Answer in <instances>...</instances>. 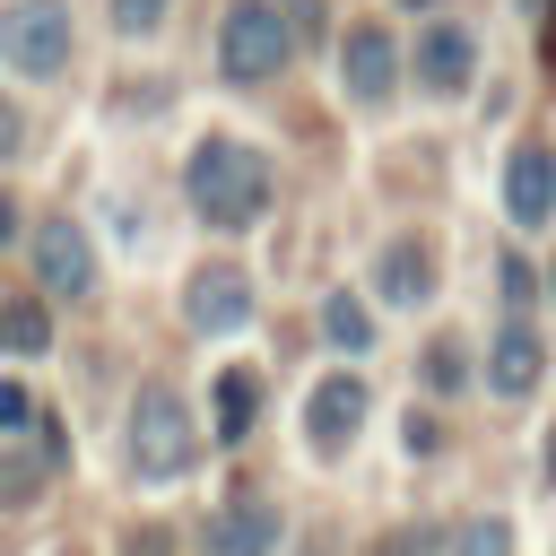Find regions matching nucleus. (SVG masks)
Here are the masks:
<instances>
[{
    "label": "nucleus",
    "mask_w": 556,
    "mask_h": 556,
    "mask_svg": "<svg viewBox=\"0 0 556 556\" xmlns=\"http://www.w3.org/2000/svg\"><path fill=\"white\" fill-rule=\"evenodd\" d=\"M182 191L208 226H252L269 208V156L243 148V139H200L191 165H182Z\"/></svg>",
    "instance_id": "nucleus-1"
},
{
    "label": "nucleus",
    "mask_w": 556,
    "mask_h": 556,
    "mask_svg": "<svg viewBox=\"0 0 556 556\" xmlns=\"http://www.w3.org/2000/svg\"><path fill=\"white\" fill-rule=\"evenodd\" d=\"M191 460H200V426H191L182 391L148 382V391L130 400V469H139V478H182Z\"/></svg>",
    "instance_id": "nucleus-2"
},
{
    "label": "nucleus",
    "mask_w": 556,
    "mask_h": 556,
    "mask_svg": "<svg viewBox=\"0 0 556 556\" xmlns=\"http://www.w3.org/2000/svg\"><path fill=\"white\" fill-rule=\"evenodd\" d=\"M287 52H295V26H287L269 0H235V9H226V26H217V70H226L235 87L278 78Z\"/></svg>",
    "instance_id": "nucleus-3"
},
{
    "label": "nucleus",
    "mask_w": 556,
    "mask_h": 556,
    "mask_svg": "<svg viewBox=\"0 0 556 556\" xmlns=\"http://www.w3.org/2000/svg\"><path fill=\"white\" fill-rule=\"evenodd\" d=\"M0 61L26 70V78L70 70V9H61V0H17V9H0Z\"/></svg>",
    "instance_id": "nucleus-4"
},
{
    "label": "nucleus",
    "mask_w": 556,
    "mask_h": 556,
    "mask_svg": "<svg viewBox=\"0 0 556 556\" xmlns=\"http://www.w3.org/2000/svg\"><path fill=\"white\" fill-rule=\"evenodd\" d=\"M35 278H43V295H87L96 287V252H87V235L70 217L35 226Z\"/></svg>",
    "instance_id": "nucleus-5"
},
{
    "label": "nucleus",
    "mask_w": 556,
    "mask_h": 556,
    "mask_svg": "<svg viewBox=\"0 0 556 556\" xmlns=\"http://www.w3.org/2000/svg\"><path fill=\"white\" fill-rule=\"evenodd\" d=\"M200 547H208V556H269V547H278V504H261V495H235V504H217Z\"/></svg>",
    "instance_id": "nucleus-6"
},
{
    "label": "nucleus",
    "mask_w": 556,
    "mask_h": 556,
    "mask_svg": "<svg viewBox=\"0 0 556 556\" xmlns=\"http://www.w3.org/2000/svg\"><path fill=\"white\" fill-rule=\"evenodd\" d=\"M356 426H365V382H356V374H330V382H313V400H304V434H313L321 452H339Z\"/></svg>",
    "instance_id": "nucleus-7"
},
{
    "label": "nucleus",
    "mask_w": 556,
    "mask_h": 556,
    "mask_svg": "<svg viewBox=\"0 0 556 556\" xmlns=\"http://www.w3.org/2000/svg\"><path fill=\"white\" fill-rule=\"evenodd\" d=\"M469 70H478V43H469V26L434 17V26L417 35V78H426L434 96H452V87H469Z\"/></svg>",
    "instance_id": "nucleus-8"
},
{
    "label": "nucleus",
    "mask_w": 556,
    "mask_h": 556,
    "mask_svg": "<svg viewBox=\"0 0 556 556\" xmlns=\"http://www.w3.org/2000/svg\"><path fill=\"white\" fill-rule=\"evenodd\" d=\"M339 70H348V96L382 104V96H391V78H400V52H391V35H382V26H356V35L339 43Z\"/></svg>",
    "instance_id": "nucleus-9"
},
{
    "label": "nucleus",
    "mask_w": 556,
    "mask_h": 556,
    "mask_svg": "<svg viewBox=\"0 0 556 556\" xmlns=\"http://www.w3.org/2000/svg\"><path fill=\"white\" fill-rule=\"evenodd\" d=\"M504 208H513V226H539V217L556 208V156H547V148H513V165H504Z\"/></svg>",
    "instance_id": "nucleus-10"
},
{
    "label": "nucleus",
    "mask_w": 556,
    "mask_h": 556,
    "mask_svg": "<svg viewBox=\"0 0 556 556\" xmlns=\"http://www.w3.org/2000/svg\"><path fill=\"white\" fill-rule=\"evenodd\" d=\"M539 365H547V348H539V330H530V321L513 313V321L495 330V356H486V382H495L504 400H521V391L539 382Z\"/></svg>",
    "instance_id": "nucleus-11"
},
{
    "label": "nucleus",
    "mask_w": 556,
    "mask_h": 556,
    "mask_svg": "<svg viewBox=\"0 0 556 556\" xmlns=\"http://www.w3.org/2000/svg\"><path fill=\"white\" fill-rule=\"evenodd\" d=\"M182 313H191V330H235V321L252 313V287H243V269H200Z\"/></svg>",
    "instance_id": "nucleus-12"
},
{
    "label": "nucleus",
    "mask_w": 556,
    "mask_h": 556,
    "mask_svg": "<svg viewBox=\"0 0 556 556\" xmlns=\"http://www.w3.org/2000/svg\"><path fill=\"white\" fill-rule=\"evenodd\" d=\"M374 287H382L391 304H426V295H434V261H426V243H391V252L374 261Z\"/></svg>",
    "instance_id": "nucleus-13"
},
{
    "label": "nucleus",
    "mask_w": 556,
    "mask_h": 556,
    "mask_svg": "<svg viewBox=\"0 0 556 556\" xmlns=\"http://www.w3.org/2000/svg\"><path fill=\"white\" fill-rule=\"evenodd\" d=\"M252 408H261L252 365H226V374H217V443H243V434H252Z\"/></svg>",
    "instance_id": "nucleus-14"
},
{
    "label": "nucleus",
    "mask_w": 556,
    "mask_h": 556,
    "mask_svg": "<svg viewBox=\"0 0 556 556\" xmlns=\"http://www.w3.org/2000/svg\"><path fill=\"white\" fill-rule=\"evenodd\" d=\"M43 348H52V313L26 304V295L0 304V356H43Z\"/></svg>",
    "instance_id": "nucleus-15"
},
{
    "label": "nucleus",
    "mask_w": 556,
    "mask_h": 556,
    "mask_svg": "<svg viewBox=\"0 0 556 556\" xmlns=\"http://www.w3.org/2000/svg\"><path fill=\"white\" fill-rule=\"evenodd\" d=\"M321 330H330L339 348H365V339H374V321H365L356 295H330V304H321Z\"/></svg>",
    "instance_id": "nucleus-16"
},
{
    "label": "nucleus",
    "mask_w": 556,
    "mask_h": 556,
    "mask_svg": "<svg viewBox=\"0 0 556 556\" xmlns=\"http://www.w3.org/2000/svg\"><path fill=\"white\" fill-rule=\"evenodd\" d=\"M452 556H513V530L504 521H460L452 530Z\"/></svg>",
    "instance_id": "nucleus-17"
},
{
    "label": "nucleus",
    "mask_w": 556,
    "mask_h": 556,
    "mask_svg": "<svg viewBox=\"0 0 556 556\" xmlns=\"http://www.w3.org/2000/svg\"><path fill=\"white\" fill-rule=\"evenodd\" d=\"M460 374H469L460 339H434V348H426V382H434V391H460Z\"/></svg>",
    "instance_id": "nucleus-18"
},
{
    "label": "nucleus",
    "mask_w": 556,
    "mask_h": 556,
    "mask_svg": "<svg viewBox=\"0 0 556 556\" xmlns=\"http://www.w3.org/2000/svg\"><path fill=\"white\" fill-rule=\"evenodd\" d=\"M156 17H165V0H113V26H122V35H148Z\"/></svg>",
    "instance_id": "nucleus-19"
},
{
    "label": "nucleus",
    "mask_w": 556,
    "mask_h": 556,
    "mask_svg": "<svg viewBox=\"0 0 556 556\" xmlns=\"http://www.w3.org/2000/svg\"><path fill=\"white\" fill-rule=\"evenodd\" d=\"M530 287H539V278H530V261H521V252H504V295H513V313H530Z\"/></svg>",
    "instance_id": "nucleus-20"
},
{
    "label": "nucleus",
    "mask_w": 556,
    "mask_h": 556,
    "mask_svg": "<svg viewBox=\"0 0 556 556\" xmlns=\"http://www.w3.org/2000/svg\"><path fill=\"white\" fill-rule=\"evenodd\" d=\"M26 417H35V400H26L17 382H0V426H26Z\"/></svg>",
    "instance_id": "nucleus-21"
},
{
    "label": "nucleus",
    "mask_w": 556,
    "mask_h": 556,
    "mask_svg": "<svg viewBox=\"0 0 556 556\" xmlns=\"http://www.w3.org/2000/svg\"><path fill=\"white\" fill-rule=\"evenodd\" d=\"M17 139H26V122H17V104L0 96V156H17Z\"/></svg>",
    "instance_id": "nucleus-22"
},
{
    "label": "nucleus",
    "mask_w": 556,
    "mask_h": 556,
    "mask_svg": "<svg viewBox=\"0 0 556 556\" xmlns=\"http://www.w3.org/2000/svg\"><path fill=\"white\" fill-rule=\"evenodd\" d=\"M9 235H17V208H9V191H0V252H9Z\"/></svg>",
    "instance_id": "nucleus-23"
},
{
    "label": "nucleus",
    "mask_w": 556,
    "mask_h": 556,
    "mask_svg": "<svg viewBox=\"0 0 556 556\" xmlns=\"http://www.w3.org/2000/svg\"><path fill=\"white\" fill-rule=\"evenodd\" d=\"M374 556H417V539H391V547H374Z\"/></svg>",
    "instance_id": "nucleus-24"
},
{
    "label": "nucleus",
    "mask_w": 556,
    "mask_h": 556,
    "mask_svg": "<svg viewBox=\"0 0 556 556\" xmlns=\"http://www.w3.org/2000/svg\"><path fill=\"white\" fill-rule=\"evenodd\" d=\"M539 9H547V61H556V0H539Z\"/></svg>",
    "instance_id": "nucleus-25"
},
{
    "label": "nucleus",
    "mask_w": 556,
    "mask_h": 556,
    "mask_svg": "<svg viewBox=\"0 0 556 556\" xmlns=\"http://www.w3.org/2000/svg\"><path fill=\"white\" fill-rule=\"evenodd\" d=\"M547 478H556V426H547Z\"/></svg>",
    "instance_id": "nucleus-26"
},
{
    "label": "nucleus",
    "mask_w": 556,
    "mask_h": 556,
    "mask_svg": "<svg viewBox=\"0 0 556 556\" xmlns=\"http://www.w3.org/2000/svg\"><path fill=\"white\" fill-rule=\"evenodd\" d=\"M408 9H434V0H408Z\"/></svg>",
    "instance_id": "nucleus-27"
}]
</instances>
